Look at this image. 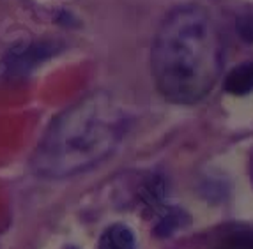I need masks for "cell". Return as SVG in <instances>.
Returning a JSON list of instances; mask_svg holds the SVG:
<instances>
[{
	"mask_svg": "<svg viewBox=\"0 0 253 249\" xmlns=\"http://www.w3.org/2000/svg\"><path fill=\"white\" fill-rule=\"evenodd\" d=\"M135 235L124 224H112L103 232L97 249H135Z\"/></svg>",
	"mask_w": 253,
	"mask_h": 249,
	"instance_id": "5",
	"label": "cell"
},
{
	"mask_svg": "<svg viewBox=\"0 0 253 249\" xmlns=\"http://www.w3.org/2000/svg\"><path fill=\"white\" fill-rule=\"evenodd\" d=\"M252 182H253V161H252Z\"/></svg>",
	"mask_w": 253,
	"mask_h": 249,
	"instance_id": "9",
	"label": "cell"
},
{
	"mask_svg": "<svg viewBox=\"0 0 253 249\" xmlns=\"http://www.w3.org/2000/svg\"><path fill=\"white\" fill-rule=\"evenodd\" d=\"M53 53V48L50 44H30L25 48H14L7 53L5 57V68L13 74H20L29 69H32L36 64H39L42 59H46L48 55Z\"/></svg>",
	"mask_w": 253,
	"mask_h": 249,
	"instance_id": "3",
	"label": "cell"
},
{
	"mask_svg": "<svg viewBox=\"0 0 253 249\" xmlns=\"http://www.w3.org/2000/svg\"><path fill=\"white\" fill-rule=\"evenodd\" d=\"M129 126L123 106L94 92L55 118L32 157L38 175L62 178L92 168L114 154Z\"/></svg>",
	"mask_w": 253,
	"mask_h": 249,
	"instance_id": "2",
	"label": "cell"
},
{
	"mask_svg": "<svg viewBox=\"0 0 253 249\" xmlns=\"http://www.w3.org/2000/svg\"><path fill=\"white\" fill-rule=\"evenodd\" d=\"M182 219H184V214H182L181 211H177V209L169 211L163 217H161L160 224H158V228H156V233H160L161 237L170 235V233L182 223Z\"/></svg>",
	"mask_w": 253,
	"mask_h": 249,
	"instance_id": "6",
	"label": "cell"
},
{
	"mask_svg": "<svg viewBox=\"0 0 253 249\" xmlns=\"http://www.w3.org/2000/svg\"><path fill=\"white\" fill-rule=\"evenodd\" d=\"M236 30L245 42H253V14H243L237 18Z\"/></svg>",
	"mask_w": 253,
	"mask_h": 249,
	"instance_id": "8",
	"label": "cell"
},
{
	"mask_svg": "<svg viewBox=\"0 0 253 249\" xmlns=\"http://www.w3.org/2000/svg\"><path fill=\"white\" fill-rule=\"evenodd\" d=\"M225 90L234 96H246L253 90V60L243 62L228 72L223 83Z\"/></svg>",
	"mask_w": 253,
	"mask_h": 249,
	"instance_id": "4",
	"label": "cell"
},
{
	"mask_svg": "<svg viewBox=\"0 0 253 249\" xmlns=\"http://www.w3.org/2000/svg\"><path fill=\"white\" fill-rule=\"evenodd\" d=\"M228 246L234 249H253V230H237L228 235Z\"/></svg>",
	"mask_w": 253,
	"mask_h": 249,
	"instance_id": "7",
	"label": "cell"
},
{
	"mask_svg": "<svg viewBox=\"0 0 253 249\" xmlns=\"http://www.w3.org/2000/svg\"><path fill=\"white\" fill-rule=\"evenodd\" d=\"M151 68L170 103L191 105L206 97L223 68V41L211 13L199 4L173 7L156 32Z\"/></svg>",
	"mask_w": 253,
	"mask_h": 249,
	"instance_id": "1",
	"label": "cell"
}]
</instances>
